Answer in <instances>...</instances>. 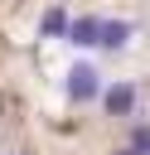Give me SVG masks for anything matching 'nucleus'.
<instances>
[{"label":"nucleus","instance_id":"nucleus-1","mask_svg":"<svg viewBox=\"0 0 150 155\" xmlns=\"http://www.w3.org/2000/svg\"><path fill=\"white\" fill-rule=\"evenodd\" d=\"M102 24H106V19L82 15V19H73V24H68V39H73L77 48H92V44H102Z\"/></svg>","mask_w":150,"mask_h":155},{"label":"nucleus","instance_id":"nucleus-2","mask_svg":"<svg viewBox=\"0 0 150 155\" xmlns=\"http://www.w3.org/2000/svg\"><path fill=\"white\" fill-rule=\"evenodd\" d=\"M68 97H73V102H87V97H97V73H92L87 63H77V68L68 73Z\"/></svg>","mask_w":150,"mask_h":155},{"label":"nucleus","instance_id":"nucleus-3","mask_svg":"<svg viewBox=\"0 0 150 155\" xmlns=\"http://www.w3.org/2000/svg\"><path fill=\"white\" fill-rule=\"evenodd\" d=\"M106 111H111V116H131V111H135V87H131V82L106 87Z\"/></svg>","mask_w":150,"mask_h":155},{"label":"nucleus","instance_id":"nucleus-4","mask_svg":"<svg viewBox=\"0 0 150 155\" xmlns=\"http://www.w3.org/2000/svg\"><path fill=\"white\" fill-rule=\"evenodd\" d=\"M131 44V24L126 19H106L102 24V48H126Z\"/></svg>","mask_w":150,"mask_h":155},{"label":"nucleus","instance_id":"nucleus-5","mask_svg":"<svg viewBox=\"0 0 150 155\" xmlns=\"http://www.w3.org/2000/svg\"><path fill=\"white\" fill-rule=\"evenodd\" d=\"M39 29H44V34H68V15H63V10H48Z\"/></svg>","mask_w":150,"mask_h":155},{"label":"nucleus","instance_id":"nucleus-6","mask_svg":"<svg viewBox=\"0 0 150 155\" xmlns=\"http://www.w3.org/2000/svg\"><path fill=\"white\" fill-rule=\"evenodd\" d=\"M140 150H150V126H140V131H135V155H140Z\"/></svg>","mask_w":150,"mask_h":155},{"label":"nucleus","instance_id":"nucleus-7","mask_svg":"<svg viewBox=\"0 0 150 155\" xmlns=\"http://www.w3.org/2000/svg\"><path fill=\"white\" fill-rule=\"evenodd\" d=\"M116 155H135V150H116Z\"/></svg>","mask_w":150,"mask_h":155}]
</instances>
